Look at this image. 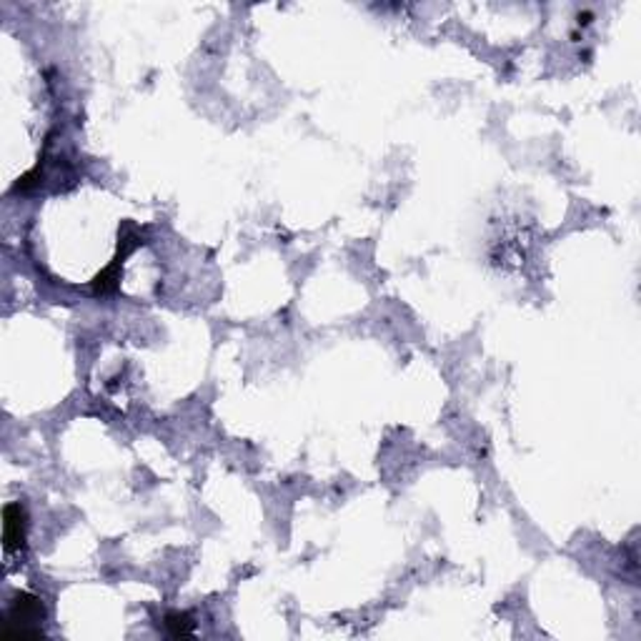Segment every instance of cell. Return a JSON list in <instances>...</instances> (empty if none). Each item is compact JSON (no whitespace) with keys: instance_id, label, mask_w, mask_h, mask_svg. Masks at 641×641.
I'll return each mask as SVG.
<instances>
[{"instance_id":"cell-3","label":"cell","mask_w":641,"mask_h":641,"mask_svg":"<svg viewBox=\"0 0 641 641\" xmlns=\"http://www.w3.org/2000/svg\"><path fill=\"white\" fill-rule=\"evenodd\" d=\"M163 627H166V631H169L170 637H176V639H178V637H191L195 629L191 617H188V614H178V611L169 614L166 621H163Z\"/></svg>"},{"instance_id":"cell-2","label":"cell","mask_w":641,"mask_h":641,"mask_svg":"<svg viewBox=\"0 0 641 641\" xmlns=\"http://www.w3.org/2000/svg\"><path fill=\"white\" fill-rule=\"evenodd\" d=\"M25 508L21 504H8L3 508V546L5 551H18L25 544Z\"/></svg>"},{"instance_id":"cell-1","label":"cell","mask_w":641,"mask_h":641,"mask_svg":"<svg viewBox=\"0 0 641 641\" xmlns=\"http://www.w3.org/2000/svg\"><path fill=\"white\" fill-rule=\"evenodd\" d=\"M46 619L43 602L33 593H15L8 609V627L3 629V639H40L43 629L38 627Z\"/></svg>"}]
</instances>
